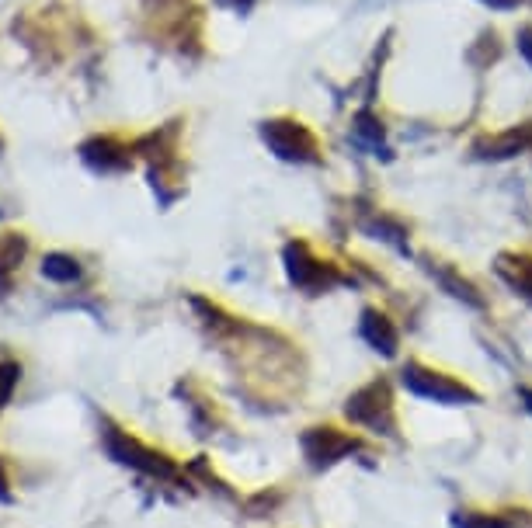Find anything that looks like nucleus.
Listing matches in <instances>:
<instances>
[{"label": "nucleus", "instance_id": "3", "mask_svg": "<svg viewBox=\"0 0 532 528\" xmlns=\"http://www.w3.org/2000/svg\"><path fill=\"white\" fill-rule=\"evenodd\" d=\"M404 386L421 400H435V403H477V393L466 383H459L453 376H442L435 369H425L418 362H407L404 372H400Z\"/></svg>", "mask_w": 532, "mask_h": 528}, {"label": "nucleus", "instance_id": "2", "mask_svg": "<svg viewBox=\"0 0 532 528\" xmlns=\"http://www.w3.org/2000/svg\"><path fill=\"white\" fill-rule=\"evenodd\" d=\"M345 414L352 424L373 431V435H397V414H393V396L386 379H373L362 390H355L345 403Z\"/></svg>", "mask_w": 532, "mask_h": 528}, {"label": "nucleus", "instance_id": "4", "mask_svg": "<svg viewBox=\"0 0 532 528\" xmlns=\"http://www.w3.org/2000/svg\"><path fill=\"white\" fill-rule=\"evenodd\" d=\"M286 275H289V282H293L296 289L310 292V296H317V292H327L331 285L341 282V275L334 271V264L313 258L310 247H306L303 240H293V244H286Z\"/></svg>", "mask_w": 532, "mask_h": 528}, {"label": "nucleus", "instance_id": "14", "mask_svg": "<svg viewBox=\"0 0 532 528\" xmlns=\"http://www.w3.org/2000/svg\"><path fill=\"white\" fill-rule=\"evenodd\" d=\"M18 379H21V365L18 362H0V407L18 390Z\"/></svg>", "mask_w": 532, "mask_h": 528}, {"label": "nucleus", "instance_id": "10", "mask_svg": "<svg viewBox=\"0 0 532 528\" xmlns=\"http://www.w3.org/2000/svg\"><path fill=\"white\" fill-rule=\"evenodd\" d=\"M529 146H532V122L522 129L505 132V136L484 139V143H477V153L480 157H515V153L529 150Z\"/></svg>", "mask_w": 532, "mask_h": 528}, {"label": "nucleus", "instance_id": "20", "mask_svg": "<svg viewBox=\"0 0 532 528\" xmlns=\"http://www.w3.org/2000/svg\"><path fill=\"white\" fill-rule=\"evenodd\" d=\"M484 4H491V7H515V0H484Z\"/></svg>", "mask_w": 532, "mask_h": 528}, {"label": "nucleus", "instance_id": "16", "mask_svg": "<svg viewBox=\"0 0 532 528\" xmlns=\"http://www.w3.org/2000/svg\"><path fill=\"white\" fill-rule=\"evenodd\" d=\"M355 132H359V136H366V139H383V122H376L373 115H366L362 112L359 119H355Z\"/></svg>", "mask_w": 532, "mask_h": 528}, {"label": "nucleus", "instance_id": "7", "mask_svg": "<svg viewBox=\"0 0 532 528\" xmlns=\"http://www.w3.org/2000/svg\"><path fill=\"white\" fill-rule=\"evenodd\" d=\"M80 157H84L87 167H94V171L108 174V171H126L129 164H133V157H129L126 146H119L112 136H94L87 139L84 146H80Z\"/></svg>", "mask_w": 532, "mask_h": 528}, {"label": "nucleus", "instance_id": "1", "mask_svg": "<svg viewBox=\"0 0 532 528\" xmlns=\"http://www.w3.org/2000/svg\"><path fill=\"white\" fill-rule=\"evenodd\" d=\"M101 449L119 462V466H129V469H136V473L157 476V480H174V476H178V466H174L171 459L147 449V445L136 442V438H129L126 431H119L112 421H101Z\"/></svg>", "mask_w": 532, "mask_h": 528}, {"label": "nucleus", "instance_id": "15", "mask_svg": "<svg viewBox=\"0 0 532 528\" xmlns=\"http://www.w3.org/2000/svg\"><path fill=\"white\" fill-rule=\"evenodd\" d=\"M456 528H512V522L505 515H477V511H470V515L456 518Z\"/></svg>", "mask_w": 532, "mask_h": 528}, {"label": "nucleus", "instance_id": "8", "mask_svg": "<svg viewBox=\"0 0 532 528\" xmlns=\"http://www.w3.org/2000/svg\"><path fill=\"white\" fill-rule=\"evenodd\" d=\"M359 334H362V341L369 344V348H376L380 355H397V344H400V337H397V327L390 324V317L380 310H366L362 313V320H359Z\"/></svg>", "mask_w": 532, "mask_h": 528}, {"label": "nucleus", "instance_id": "11", "mask_svg": "<svg viewBox=\"0 0 532 528\" xmlns=\"http://www.w3.org/2000/svg\"><path fill=\"white\" fill-rule=\"evenodd\" d=\"M498 275L505 278L512 289H519L526 299H532V261L529 258H512V254H501V258H498Z\"/></svg>", "mask_w": 532, "mask_h": 528}, {"label": "nucleus", "instance_id": "6", "mask_svg": "<svg viewBox=\"0 0 532 528\" xmlns=\"http://www.w3.org/2000/svg\"><path fill=\"white\" fill-rule=\"evenodd\" d=\"M300 449L313 469H327L345 456H352V452H359V438L345 435L338 428H306L300 438Z\"/></svg>", "mask_w": 532, "mask_h": 528}, {"label": "nucleus", "instance_id": "13", "mask_svg": "<svg viewBox=\"0 0 532 528\" xmlns=\"http://www.w3.org/2000/svg\"><path fill=\"white\" fill-rule=\"evenodd\" d=\"M439 282L446 285V289L453 292L456 299H463V303H470V306H484V299L477 296V289H473L470 282H463V278H456L453 271H439Z\"/></svg>", "mask_w": 532, "mask_h": 528}, {"label": "nucleus", "instance_id": "17", "mask_svg": "<svg viewBox=\"0 0 532 528\" xmlns=\"http://www.w3.org/2000/svg\"><path fill=\"white\" fill-rule=\"evenodd\" d=\"M519 53L526 56L529 66H532V28H522V35H519Z\"/></svg>", "mask_w": 532, "mask_h": 528}, {"label": "nucleus", "instance_id": "18", "mask_svg": "<svg viewBox=\"0 0 532 528\" xmlns=\"http://www.w3.org/2000/svg\"><path fill=\"white\" fill-rule=\"evenodd\" d=\"M7 487H11V483H7L4 462H0V504H11V501H14V497H11V490H7Z\"/></svg>", "mask_w": 532, "mask_h": 528}, {"label": "nucleus", "instance_id": "5", "mask_svg": "<svg viewBox=\"0 0 532 528\" xmlns=\"http://www.w3.org/2000/svg\"><path fill=\"white\" fill-rule=\"evenodd\" d=\"M261 139L268 143V150L282 160H296V164H310L317 160V139L310 136V129H303L300 122L275 119L261 126Z\"/></svg>", "mask_w": 532, "mask_h": 528}, {"label": "nucleus", "instance_id": "12", "mask_svg": "<svg viewBox=\"0 0 532 528\" xmlns=\"http://www.w3.org/2000/svg\"><path fill=\"white\" fill-rule=\"evenodd\" d=\"M80 275H84V271H80L77 258H70V254H46V258H42V278H49V282L70 285V282H77Z\"/></svg>", "mask_w": 532, "mask_h": 528}, {"label": "nucleus", "instance_id": "9", "mask_svg": "<svg viewBox=\"0 0 532 528\" xmlns=\"http://www.w3.org/2000/svg\"><path fill=\"white\" fill-rule=\"evenodd\" d=\"M28 240L21 233H0V299L11 289V271L25 261Z\"/></svg>", "mask_w": 532, "mask_h": 528}, {"label": "nucleus", "instance_id": "19", "mask_svg": "<svg viewBox=\"0 0 532 528\" xmlns=\"http://www.w3.org/2000/svg\"><path fill=\"white\" fill-rule=\"evenodd\" d=\"M519 400L526 403V410L532 414V390H526V386H522V390H519Z\"/></svg>", "mask_w": 532, "mask_h": 528}]
</instances>
